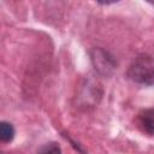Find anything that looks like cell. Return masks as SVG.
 Here are the masks:
<instances>
[{
  "label": "cell",
  "instance_id": "obj_1",
  "mask_svg": "<svg viewBox=\"0 0 154 154\" xmlns=\"http://www.w3.org/2000/svg\"><path fill=\"white\" fill-rule=\"evenodd\" d=\"M128 77L142 85H153L154 84V58L148 54L137 55L130 64Z\"/></svg>",
  "mask_w": 154,
  "mask_h": 154
},
{
  "label": "cell",
  "instance_id": "obj_2",
  "mask_svg": "<svg viewBox=\"0 0 154 154\" xmlns=\"http://www.w3.org/2000/svg\"><path fill=\"white\" fill-rule=\"evenodd\" d=\"M90 59L91 63L95 67V70L103 76H109L117 66V61L114 59V57L105 51L103 48H94L90 52Z\"/></svg>",
  "mask_w": 154,
  "mask_h": 154
},
{
  "label": "cell",
  "instance_id": "obj_3",
  "mask_svg": "<svg viewBox=\"0 0 154 154\" xmlns=\"http://www.w3.org/2000/svg\"><path fill=\"white\" fill-rule=\"evenodd\" d=\"M137 126L149 136H154V107L146 108L137 114Z\"/></svg>",
  "mask_w": 154,
  "mask_h": 154
},
{
  "label": "cell",
  "instance_id": "obj_4",
  "mask_svg": "<svg viewBox=\"0 0 154 154\" xmlns=\"http://www.w3.org/2000/svg\"><path fill=\"white\" fill-rule=\"evenodd\" d=\"M14 128L8 122H1L0 123V140L4 143L11 142L14 137Z\"/></svg>",
  "mask_w": 154,
  "mask_h": 154
},
{
  "label": "cell",
  "instance_id": "obj_5",
  "mask_svg": "<svg viewBox=\"0 0 154 154\" xmlns=\"http://www.w3.org/2000/svg\"><path fill=\"white\" fill-rule=\"evenodd\" d=\"M37 154H61V149L55 142H49L43 144L37 150Z\"/></svg>",
  "mask_w": 154,
  "mask_h": 154
}]
</instances>
